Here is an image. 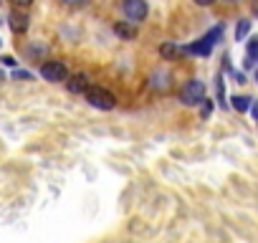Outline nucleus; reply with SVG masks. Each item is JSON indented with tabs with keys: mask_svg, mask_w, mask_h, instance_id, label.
<instances>
[{
	"mask_svg": "<svg viewBox=\"0 0 258 243\" xmlns=\"http://www.w3.org/2000/svg\"><path fill=\"white\" fill-rule=\"evenodd\" d=\"M86 101H89L94 109H104V111H109V109L116 106L114 94L106 91V89H101V86H89V89H86Z\"/></svg>",
	"mask_w": 258,
	"mask_h": 243,
	"instance_id": "1",
	"label": "nucleus"
},
{
	"mask_svg": "<svg viewBox=\"0 0 258 243\" xmlns=\"http://www.w3.org/2000/svg\"><path fill=\"white\" fill-rule=\"evenodd\" d=\"M180 101H182L185 106H198V104H203V101H205V84L198 81V79L187 81V84L182 86V91H180Z\"/></svg>",
	"mask_w": 258,
	"mask_h": 243,
	"instance_id": "2",
	"label": "nucleus"
},
{
	"mask_svg": "<svg viewBox=\"0 0 258 243\" xmlns=\"http://www.w3.org/2000/svg\"><path fill=\"white\" fill-rule=\"evenodd\" d=\"M220 36H223V26H215L208 36H203L200 41H195V43H192V46H187L185 51H187V53H195V56H208V53L213 51V46L218 43V38H220Z\"/></svg>",
	"mask_w": 258,
	"mask_h": 243,
	"instance_id": "3",
	"label": "nucleus"
},
{
	"mask_svg": "<svg viewBox=\"0 0 258 243\" xmlns=\"http://www.w3.org/2000/svg\"><path fill=\"white\" fill-rule=\"evenodd\" d=\"M41 76H43L46 81H51V84H61V81L69 79V69H66L61 61H46V64L41 66Z\"/></svg>",
	"mask_w": 258,
	"mask_h": 243,
	"instance_id": "4",
	"label": "nucleus"
},
{
	"mask_svg": "<svg viewBox=\"0 0 258 243\" xmlns=\"http://www.w3.org/2000/svg\"><path fill=\"white\" fill-rule=\"evenodd\" d=\"M150 13V6H147V0H124V16L132 21V23H140L145 21Z\"/></svg>",
	"mask_w": 258,
	"mask_h": 243,
	"instance_id": "5",
	"label": "nucleus"
},
{
	"mask_svg": "<svg viewBox=\"0 0 258 243\" xmlns=\"http://www.w3.org/2000/svg\"><path fill=\"white\" fill-rule=\"evenodd\" d=\"M114 33H116L119 38L132 41V38L137 36V28H135V26H129V23H116V26H114Z\"/></svg>",
	"mask_w": 258,
	"mask_h": 243,
	"instance_id": "6",
	"label": "nucleus"
},
{
	"mask_svg": "<svg viewBox=\"0 0 258 243\" xmlns=\"http://www.w3.org/2000/svg\"><path fill=\"white\" fill-rule=\"evenodd\" d=\"M11 28H13L16 33L28 31V16H23V13H13V16H11Z\"/></svg>",
	"mask_w": 258,
	"mask_h": 243,
	"instance_id": "7",
	"label": "nucleus"
},
{
	"mask_svg": "<svg viewBox=\"0 0 258 243\" xmlns=\"http://www.w3.org/2000/svg\"><path fill=\"white\" fill-rule=\"evenodd\" d=\"M69 89L74 91V94H79V91H84L86 94V89H89V79L86 76H71V81H69Z\"/></svg>",
	"mask_w": 258,
	"mask_h": 243,
	"instance_id": "8",
	"label": "nucleus"
},
{
	"mask_svg": "<svg viewBox=\"0 0 258 243\" xmlns=\"http://www.w3.org/2000/svg\"><path fill=\"white\" fill-rule=\"evenodd\" d=\"M152 86L167 91V89H170V74H160V71H157V74L152 76Z\"/></svg>",
	"mask_w": 258,
	"mask_h": 243,
	"instance_id": "9",
	"label": "nucleus"
},
{
	"mask_svg": "<svg viewBox=\"0 0 258 243\" xmlns=\"http://www.w3.org/2000/svg\"><path fill=\"white\" fill-rule=\"evenodd\" d=\"M160 53H162L165 58H175V56L182 53V48H177V46H172V43H162V46H160Z\"/></svg>",
	"mask_w": 258,
	"mask_h": 243,
	"instance_id": "10",
	"label": "nucleus"
},
{
	"mask_svg": "<svg viewBox=\"0 0 258 243\" xmlns=\"http://www.w3.org/2000/svg\"><path fill=\"white\" fill-rule=\"evenodd\" d=\"M230 101H233V109H238V111H248L250 109V99L248 96H233Z\"/></svg>",
	"mask_w": 258,
	"mask_h": 243,
	"instance_id": "11",
	"label": "nucleus"
},
{
	"mask_svg": "<svg viewBox=\"0 0 258 243\" xmlns=\"http://www.w3.org/2000/svg\"><path fill=\"white\" fill-rule=\"evenodd\" d=\"M248 33H250V21H240L235 28V41H243Z\"/></svg>",
	"mask_w": 258,
	"mask_h": 243,
	"instance_id": "12",
	"label": "nucleus"
},
{
	"mask_svg": "<svg viewBox=\"0 0 258 243\" xmlns=\"http://www.w3.org/2000/svg\"><path fill=\"white\" fill-rule=\"evenodd\" d=\"M255 56H258V36H253V38L248 41V58L253 61Z\"/></svg>",
	"mask_w": 258,
	"mask_h": 243,
	"instance_id": "13",
	"label": "nucleus"
},
{
	"mask_svg": "<svg viewBox=\"0 0 258 243\" xmlns=\"http://www.w3.org/2000/svg\"><path fill=\"white\" fill-rule=\"evenodd\" d=\"M61 3L69 8H84V6H89V0H61Z\"/></svg>",
	"mask_w": 258,
	"mask_h": 243,
	"instance_id": "14",
	"label": "nucleus"
},
{
	"mask_svg": "<svg viewBox=\"0 0 258 243\" xmlns=\"http://www.w3.org/2000/svg\"><path fill=\"white\" fill-rule=\"evenodd\" d=\"M13 76H16V79H31V74H28V71H21V69H18Z\"/></svg>",
	"mask_w": 258,
	"mask_h": 243,
	"instance_id": "15",
	"label": "nucleus"
},
{
	"mask_svg": "<svg viewBox=\"0 0 258 243\" xmlns=\"http://www.w3.org/2000/svg\"><path fill=\"white\" fill-rule=\"evenodd\" d=\"M210 109H213V106H210V101L205 99V101H203V116H208V114H210Z\"/></svg>",
	"mask_w": 258,
	"mask_h": 243,
	"instance_id": "16",
	"label": "nucleus"
},
{
	"mask_svg": "<svg viewBox=\"0 0 258 243\" xmlns=\"http://www.w3.org/2000/svg\"><path fill=\"white\" fill-rule=\"evenodd\" d=\"M0 61H3L6 66H16V58H11V56H3V58H0Z\"/></svg>",
	"mask_w": 258,
	"mask_h": 243,
	"instance_id": "17",
	"label": "nucleus"
},
{
	"mask_svg": "<svg viewBox=\"0 0 258 243\" xmlns=\"http://www.w3.org/2000/svg\"><path fill=\"white\" fill-rule=\"evenodd\" d=\"M250 111H253V116L258 119V101H253V104H250Z\"/></svg>",
	"mask_w": 258,
	"mask_h": 243,
	"instance_id": "18",
	"label": "nucleus"
},
{
	"mask_svg": "<svg viewBox=\"0 0 258 243\" xmlns=\"http://www.w3.org/2000/svg\"><path fill=\"white\" fill-rule=\"evenodd\" d=\"M195 3H198V6H213L215 0H195Z\"/></svg>",
	"mask_w": 258,
	"mask_h": 243,
	"instance_id": "19",
	"label": "nucleus"
},
{
	"mask_svg": "<svg viewBox=\"0 0 258 243\" xmlns=\"http://www.w3.org/2000/svg\"><path fill=\"white\" fill-rule=\"evenodd\" d=\"M13 3H16V6H31L33 0H13Z\"/></svg>",
	"mask_w": 258,
	"mask_h": 243,
	"instance_id": "20",
	"label": "nucleus"
},
{
	"mask_svg": "<svg viewBox=\"0 0 258 243\" xmlns=\"http://www.w3.org/2000/svg\"><path fill=\"white\" fill-rule=\"evenodd\" d=\"M255 11H258V0H255Z\"/></svg>",
	"mask_w": 258,
	"mask_h": 243,
	"instance_id": "21",
	"label": "nucleus"
}]
</instances>
